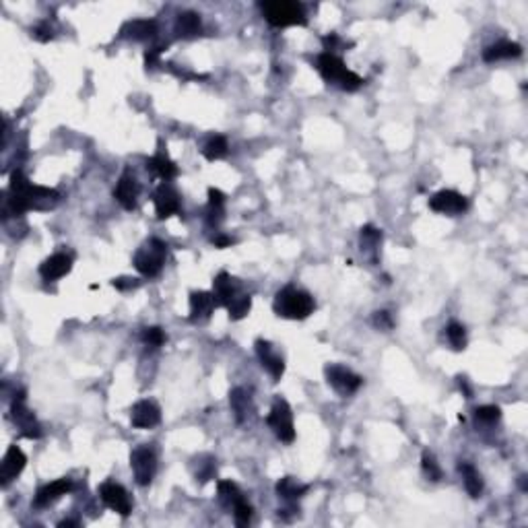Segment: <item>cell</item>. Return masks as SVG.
Here are the masks:
<instances>
[{
	"instance_id": "obj_14",
	"label": "cell",
	"mask_w": 528,
	"mask_h": 528,
	"mask_svg": "<svg viewBox=\"0 0 528 528\" xmlns=\"http://www.w3.org/2000/svg\"><path fill=\"white\" fill-rule=\"evenodd\" d=\"M130 421L139 430H151V427L159 425L161 411L153 401H139L130 411Z\"/></svg>"
},
{
	"instance_id": "obj_29",
	"label": "cell",
	"mask_w": 528,
	"mask_h": 528,
	"mask_svg": "<svg viewBox=\"0 0 528 528\" xmlns=\"http://www.w3.org/2000/svg\"><path fill=\"white\" fill-rule=\"evenodd\" d=\"M227 141H225V136H221V134H215V136H211L209 141H207V145H205V149H202V155L207 157L209 161H217V159H223V157L227 155Z\"/></svg>"
},
{
	"instance_id": "obj_7",
	"label": "cell",
	"mask_w": 528,
	"mask_h": 528,
	"mask_svg": "<svg viewBox=\"0 0 528 528\" xmlns=\"http://www.w3.org/2000/svg\"><path fill=\"white\" fill-rule=\"evenodd\" d=\"M266 423L269 427L273 430V434L279 437L281 442L285 444H291L295 439V427H293V413H291V406L287 401L283 399H277L273 406H271V413L266 417Z\"/></svg>"
},
{
	"instance_id": "obj_6",
	"label": "cell",
	"mask_w": 528,
	"mask_h": 528,
	"mask_svg": "<svg viewBox=\"0 0 528 528\" xmlns=\"http://www.w3.org/2000/svg\"><path fill=\"white\" fill-rule=\"evenodd\" d=\"M11 417L15 421V425L21 430V435L27 437V439H39L41 437V425L39 421L35 419L32 411L27 408V403H25V390H19L13 399V404H11Z\"/></svg>"
},
{
	"instance_id": "obj_31",
	"label": "cell",
	"mask_w": 528,
	"mask_h": 528,
	"mask_svg": "<svg viewBox=\"0 0 528 528\" xmlns=\"http://www.w3.org/2000/svg\"><path fill=\"white\" fill-rule=\"evenodd\" d=\"M359 240H361V250L373 252V256H375V250H378L380 242H382V231L372 227V225H366V227H361Z\"/></svg>"
},
{
	"instance_id": "obj_42",
	"label": "cell",
	"mask_w": 528,
	"mask_h": 528,
	"mask_svg": "<svg viewBox=\"0 0 528 528\" xmlns=\"http://www.w3.org/2000/svg\"><path fill=\"white\" fill-rule=\"evenodd\" d=\"M112 285H114L116 289H120V291H126V289H134V287H139V281L128 279V277H122V279L112 281Z\"/></svg>"
},
{
	"instance_id": "obj_13",
	"label": "cell",
	"mask_w": 528,
	"mask_h": 528,
	"mask_svg": "<svg viewBox=\"0 0 528 528\" xmlns=\"http://www.w3.org/2000/svg\"><path fill=\"white\" fill-rule=\"evenodd\" d=\"M25 465H27V456L23 454V450L19 446H11L0 465V483L6 487L11 481H15L23 472Z\"/></svg>"
},
{
	"instance_id": "obj_2",
	"label": "cell",
	"mask_w": 528,
	"mask_h": 528,
	"mask_svg": "<svg viewBox=\"0 0 528 528\" xmlns=\"http://www.w3.org/2000/svg\"><path fill=\"white\" fill-rule=\"evenodd\" d=\"M314 308H316L314 297L308 291L297 289V287H283L273 302L275 314L287 320H306Z\"/></svg>"
},
{
	"instance_id": "obj_41",
	"label": "cell",
	"mask_w": 528,
	"mask_h": 528,
	"mask_svg": "<svg viewBox=\"0 0 528 528\" xmlns=\"http://www.w3.org/2000/svg\"><path fill=\"white\" fill-rule=\"evenodd\" d=\"M225 205V196L217 188H209V207H223Z\"/></svg>"
},
{
	"instance_id": "obj_5",
	"label": "cell",
	"mask_w": 528,
	"mask_h": 528,
	"mask_svg": "<svg viewBox=\"0 0 528 528\" xmlns=\"http://www.w3.org/2000/svg\"><path fill=\"white\" fill-rule=\"evenodd\" d=\"M165 258H167V244L161 242V240H149L143 248L139 250L134 254V269L143 275V277H149L153 279L157 277L163 266H165Z\"/></svg>"
},
{
	"instance_id": "obj_44",
	"label": "cell",
	"mask_w": 528,
	"mask_h": 528,
	"mask_svg": "<svg viewBox=\"0 0 528 528\" xmlns=\"http://www.w3.org/2000/svg\"><path fill=\"white\" fill-rule=\"evenodd\" d=\"M458 384H461V390L465 392L466 399H470V394H472V392H470V388H468V384H466L465 378H458Z\"/></svg>"
},
{
	"instance_id": "obj_25",
	"label": "cell",
	"mask_w": 528,
	"mask_h": 528,
	"mask_svg": "<svg viewBox=\"0 0 528 528\" xmlns=\"http://www.w3.org/2000/svg\"><path fill=\"white\" fill-rule=\"evenodd\" d=\"M458 470H461V475H463V479H465V489L468 491V496H481V494H483V479H481L479 470L472 465H468V463H461V465H458Z\"/></svg>"
},
{
	"instance_id": "obj_45",
	"label": "cell",
	"mask_w": 528,
	"mask_h": 528,
	"mask_svg": "<svg viewBox=\"0 0 528 528\" xmlns=\"http://www.w3.org/2000/svg\"><path fill=\"white\" fill-rule=\"evenodd\" d=\"M60 528H66V527H79V522L77 520H63L60 524H58Z\"/></svg>"
},
{
	"instance_id": "obj_20",
	"label": "cell",
	"mask_w": 528,
	"mask_h": 528,
	"mask_svg": "<svg viewBox=\"0 0 528 528\" xmlns=\"http://www.w3.org/2000/svg\"><path fill=\"white\" fill-rule=\"evenodd\" d=\"M120 35L126 39H136V41H147L157 35V21L153 19H134L122 25Z\"/></svg>"
},
{
	"instance_id": "obj_17",
	"label": "cell",
	"mask_w": 528,
	"mask_h": 528,
	"mask_svg": "<svg viewBox=\"0 0 528 528\" xmlns=\"http://www.w3.org/2000/svg\"><path fill=\"white\" fill-rule=\"evenodd\" d=\"M72 269V258L68 254H52L50 258H46L39 266V275L44 281H58L63 279L64 275H68Z\"/></svg>"
},
{
	"instance_id": "obj_15",
	"label": "cell",
	"mask_w": 528,
	"mask_h": 528,
	"mask_svg": "<svg viewBox=\"0 0 528 528\" xmlns=\"http://www.w3.org/2000/svg\"><path fill=\"white\" fill-rule=\"evenodd\" d=\"M141 194V184L134 178V174L124 172L118 180V184L114 188V198L124 207L126 211H132L136 207V198Z\"/></svg>"
},
{
	"instance_id": "obj_36",
	"label": "cell",
	"mask_w": 528,
	"mask_h": 528,
	"mask_svg": "<svg viewBox=\"0 0 528 528\" xmlns=\"http://www.w3.org/2000/svg\"><path fill=\"white\" fill-rule=\"evenodd\" d=\"M421 466H423V472H425L432 481H439V479H442V468H439V465L435 463V458L430 454V452H425V454H423V458H421Z\"/></svg>"
},
{
	"instance_id": "obj_21",
	"label": "cell",
	"mask_w": 528,
	"mask_h": 528,
	"mask_svg": "<svg viewBox=\"0 0 528 528\" xmlns=\"http://www.w3.org/2000/svg\"><path fill=\"white\" fill-rule=\"evenodd\" d=\"M238 295H240V293H238V283L231 279L227 273H219L217 277H215V281H213V297H215V304L227 308Z\"/></svg>"
},
{
	"instance_id": "obj_12",
	"label": "cell",
	"mask_w": 528,
	"mask_h": 528,
	"mask_svg": "<svg viewBox=\"0 0 528 528\" xmlns=\"http://www.w3.org/2000/svg\"><path fill=\"white\" fill-rule=\"evenodd\" d=\"M99 497L112 512H116L120 516H128L132 512V501H130L128 491L114 481H108L99 487Z\"/></svg>"
},
{
	"instance_id": "obj_40",
	"label": "cell",
	"mask_w": 528,
	"mask_h": 528,
	"mask_svg": "<svg viewBox=\"0 0 528 528\" xmlns=\"http://www.w3.org/2000/svg\"><path fill=\"white\" fill-rule=\"evenodd\" d=\"M163 48H165V46H157V48H151V50L145 52V66H147V68H153V66L159 63V56H161Z\"/></svg>"
},
{
	"instance_id": "obj_19",
	"label": "cell",
	"mask_w": 528,
	"mask_h": 528,
	"mask_svg": "<svg viewBox=\"0 0 528 528\" xmlns=\"http://www.w3.org/2000/svg\"><path fill=\"white\" fill-rule=\"evenodd\" d=\"M215 308H217V304H215L213 293L194 291V293L190 295V320H192V322L209 320Z\"/></svg>"
},
{
	"instance_id": "obj_3",
	"label": "cell",
	"mask_w": 528,
	"mask_h": 528,
	"mask_svg": "<svg viewBox=\"0 0 528 528\" xmlns=\"http://www.w3.org/2000/svg\"><path fill=\"white\" fill-rule=\"evenodd\" d=\"M318 70L326 83H335L341 87L342 91H349V94L357 91L363 85V79L359 75H355L353 70H349L341 58L337 54H330V52H322L318 56Z\"/></svg>"
},
{
	"instance_id": "obj_23",
	"label": "cell",
	"mask_w": 528,
	"mask_h": 528,
	"mask_svg": "<svg viewBox=\"0 0 528 528\" xmlns=\"http://www.w3.org/2000/svg\"><path fill=\"white\" fill-rule=\"evenodd\" d=\"M147 172L159 176L163 182H169V180H174V178H178V174H180L178 165H176L169 157L165 155V153H157L155 157H151V159L147 161Z\"/></svg>"
},
{
	"instance_id": "obj_43",
	"label": "cell",
	"mask_w": 528,
	"mask_h": 528,
	"mask_svg": "<svg viewBox=\"0 0 528 528\" xmlns=\"http://www.w3.org/2000/svg\"><path fill=\"white\" fill-rule=\"evenodd\" d=\"M231 244H233V240H231V238H227V236H217V238H213V246L219 250L229 248Z\"/></svg>"
},
{
	"instance_id": "obj_8",
	"label": "cell",
	"mask_w": 528,
	"mask_h": 528,
	"mask_svg": "<svg viewBox=\"0 0 528 528\" xmlns=\"http://www.w3.org/2000/svg\"><path fill=\"white\" fill-rule=\"evenodd\" d=\"M130 466L134 472V481L141 487L151 485L157 472V456L149 446H141L130 454Z\"/></svg>"
},
{
	"instance_id": "obj_9",
	"label": "cell",
	"mask_w": 528,
	"mask_h": 528,
	"mask_svg": "<svg viewBox=\"0 0 528 528\" xmlns=\"http://www.w3.org/2000/svg\"><path fill=\"white\" fill-rule=\"evenodd\" d=\"M430 209L439 215H463L468 209V200L456 190H439L430 198Z\"/></svg>"
},
{
	"instance_id": "obj_1",
	"label": "cell",
	"mask_w": 528,
	"mask_h": 528,
	"mask_svg": "<svg viewBox=\"0 0 528 528\" xmlns=\"http://www.w3.org/2000/svg\"><path fill=\"white\" fill-rule=\"evenodd\" d=\"M60 192L54 188L35 186L21 169H15L11 176V188L2 205V217H21L27 211H50L58 205Z\"/></svg>"
},
{
	"instance_id": "obj_22",
	"label": "cell",
	"mask_w": 528,
	"mask_h": 528,
	"mask_svg": "<svg viewBox=\"0 0 528 528\" xmlns=\"http://www.w3.org/2000/svg\"><path fill=\"white\" fill-rule=\"evenodd\" d=\"M522 54L520 44L516 41H497L491 44L483 50V60L485 63H497V60H510V58H518Z\"/></svg>"
},
{
	"instance_id": "obj_24",
	"label": "cell",
	"mask_w": 528,
	"mask_h": 528,
	"mask_svg": "<svg viewBox=\"0 0 528 528\" xmlns=\"http://www.w3.org/2000/svg\"><path fill=\"white\" fill-rule=\"evenodd\" d=\"M202 30L200 25V15L192 13V11H184L178 15L176 19V33L184 39H190V37H196Z\"/></svg>"
},
{
	"instance_id": "obj_18",
	"label": "cell",
	"mask_w": 528,
	"mask_h": 528,
	"mask_svg": "<svg viewBox=\"0 0 528 528\" xmlns=\"http://www.w3.org/2000/svg\"><path fill=\"white\" fill-rule=\"evenodd\" d=\"M256 353H258V359H260L262 368L271 373V378H273L275 382H279L281 375H283V372H285L283 357L273 351L271 342L262 341V339H260V341H256Z\"/></svg>"
},
{
	"instance_id": "obj_10",
	"label": "cell",
	"mask_w": 528,
	"mask_h": 528,
	"mask_svg": "<svg viewBox=\"0 0 528 528\" xmlns=\"http://www.w3.org/2000/svg\"><path fill=\"white\" fill-rule=\"evenodd\" d=\"M153 202H155V213L159 221L180 215V194L169 182H161L153 192Z\"/></svg>"
},
{
	"instance_id": "obj_37",
	"label": "cell",
	"mask_w": 528,
	"mask_h": 528,
	"mask_svg": "<svg viewBox=\"0 0 528 528\" xmlns=\"http://www.w3.org/2000/svg\"><path fill=\"white\" fill-rule=\"evenodd\" d=\"M32 35L37 41H50L54 37V27L50 25V21H41L33 27Z\"/></svg>"
},
{
	"instance_id": "obj_30",
	"label": "cell",
	"mask_w": 528,
	"mask_h": 528,
	"mask_svg": "<svg viewBox=\"0 0 528 528\" xmlns=\"http://www.w3.org/2000/svg\"><path fill=\"white\" fill-rule=\"evenodd\" d=\"M250 308H252V297L246 295V293H240L229 306H227V311H229V318L231 320H242L248 316Z\"/></svg>"
},
{
	"instance_id": "obj_35",
	"label": "cell",
	"mask_w": 528,
	"mask_h": 528,
	"mask_svg": "<svg viewBox=\"0 0 528 528\" xmlns=\"http://www.w3.org/2000/svg\"><path fill=\"white\" fill-rule=\"evenodd\" d=\"M141 337H143V342H145V345H149V347H153V349L161 347V345L165 342V333H163V330H161L159 326L145 328Z\"/></svg>"
},
{
	"instance_id": "obj_28",
	"label": "cell",
	"mask_w": 528,
	"mask_h": 528,
	"mask_svg": "<svg viewBox=\"0 0 528 528\" xmlns=\"http://www.w3.org/2000/svg\"><path fill=\"white\" fill-rule=\"evenodd\" d=\"M244 497V494L240 491V487L233 481H221L219 483V499L227 510H233V506Z\"/></svg>"
},
{
	"instance_id": "obj_27",
	"label": "cell",
	"mask_w": 528,
	"mask_h": 528,
	"mask_svg": "<svg viewBox=\"0 0 528 528\" xmlns=\"http://www.w3.org/2000/svg\"><path fill=\"white\" fill-rule=\"evenodd\" d=\"M229 404H231V408H233V413H236V419H238L240 423H244V419L250 415L248 394H246L242 388L231 390V392H229Z\"/></svg>"
},
{
	"instance_id": "obj_26",
	"label": "cell",
	"mask_w": 528,
	"mask_h": 528,
	"mask_svg": "<svg viewBox=\"0 0 528 528\" xmlns=\"http://www.w3.org/2000/svg\"><path fill=\"white\" fill-rule=\"evenodd\" d=\"M277 494L283 499H287V501H295V499H300V497H304L308 494V485L297 483L293 477H283L279 483H277Z\"/></svg>"
},
{
	"instance_id": "obj_38",
	"label": "cell",
	"mask_w": 528,
	"mask_h": 528,
	"mask_svg": "<svg viewBox=\"0 0 528 528\" xmlns=\"http://www.w3.org/2000/svg\"><path fill=\"white\" fill-rule=\"evenodd\" d=\"M373 326L380 328V330H390L394 326V322H392L388 311H375L373 314Z\"/></svg>"
},
{
	"instance_id": "obj_33",
	"label": "cell",
	"mask_w": 528,
	"mask_h": 528,
	"mask_svg": "<svg viewBox=\"0 0 528 528\" xmlns=\"http://www.w3.org/2000/svg\"><path fill=\"white\" fill-rule=\"evenodd\" d=\"M499 417H501V411H499V406H496V404H483V406L475 408V419L481 421V423L491 425V423L499 421Z\"/></svg>"
},
{
	"instance_id": "obj_39",
	"label": "cell",
	"mask_w": 528,
	"mask_h": 528,
	"mask_svg": "<svg viewBox=\"0 0 528 528\" xmlns=\"http://www.w3.org/2000/svg\"><path fill=\"white\" fill-rule=\"evenodd\" d=\"M213 477H215V463L213 458H209V463L200 465V470H196V479H200V483H207Z\"/></svg>"
},
{
	"instance_id": "obj_4",
	"label": "cell",
	"mask_w": 528,
	"mask_h": 528,
	"mask_svg": "<svg viewBox=\"0 0 528 528\" xmlns=\"http://www.w3.org/2000/svg\"><path fill=\"white\" fill-rule=\"evenodd\" d=\"M260 11L264 19L273 27H293V25H306V11L302 2H291V0H271L262 2Z\"/></svg>"
},
{
	"instance_id": "obj_11",
	"label": "cell",
	"mask_w": 528,
	"mask_h": 528,
	"mask_svg": "<svg viewBox=\"0 0 528 528\" xmlns=\"http://www.w3.org/2000/svg\"><path fill=\"white\" fill-rule=\"evenodd\" d=\"M326 380L328 384L341 394V397H351L361 388V375L353 373L349 368L342 366H328L326 368Z\"/></svg>"
},
{
	"instance_id": "obj_32",
	"label": "cell",
	"mask_w": 528,
	"mask_h": 528,
	"mask_svg": "<svg viewBox=\"0 0 528 528\" xmlns=\"http://www.w3.org/2000/svg\"><path fill=\"white\" fill-rule=\"evenodd\" d=\"M446 337H448V342L452 345V349H456V351H463L466 347V330L465 326L458 322H450L446 326Z\"/></svg>"
},
{
	"instance_id": "obj_16",
	"label": "cell",
	"mask_w": 528,
	"mask_h": 528,
	"mask_svg": "<svg viewBox=\"0 0 528 528\" xmlns=\"http://www.w3.org/2000/svg\"><path fill=\"white\" fill-rule=\"evenodd\" d=\"M70 489H72V481H70V479H66V477H64V479H56V481L44 485V487L35 494V497H33V506H35V508H48V506L56 503L63 496H66Z\"/></svg>"
},
{
	"instance_id": "obj_34",
	"label": "cell",
	"mask_w": 528,
	"mask_h": 528,
	"mask_svg": "<svg viewBox=\"0 0 528 528\" xmlns=\"http://www.w3.org/2000/svg\"><path fill=\"white\" fill-rule=\"evenodd\" d=\"M252 506L248 503L246 497H242L236 506H233V518L238 522V527H248L250 520H252Z\"/></svg>"
}]
</instances>
